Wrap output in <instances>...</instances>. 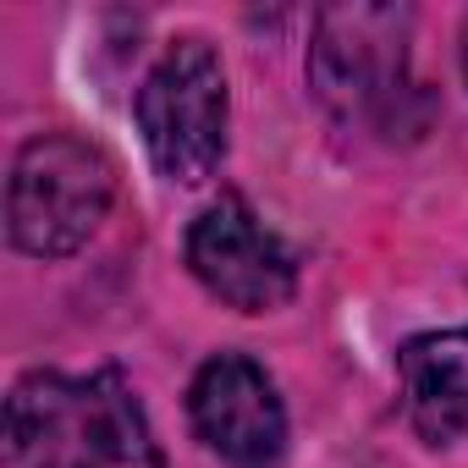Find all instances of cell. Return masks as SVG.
I'll return each mask as SVG.
<instances>
[{"mask_svg": "<svg viewBox=\"0 0 468 468\" xmlns=\"http://www.w3.org/2000/svg\"><path fill=\"white\" fill-rule=\"evenodd\" d=\"M12 468H160V446L116 369H34L6 397Z\"/></svg>", "mask_w": 468, "mask_h": 468, "instance_id": "1", "label": "cell"}, {"mask_svg": "<svg viewBox=\"0 0 468 468\" xmlns=\"http://www.w3.org/2000/svg\"><path fill=\"white\" fill-rule=\"evenodd\" d=\"M111 198H116V165L105 160V149L72 133L28 138L12 160V187H6L12 243L34 260H67L100 231Z\"/></svg>", "mask_w": 468, "mask_h": 468, "instance_id": "2", "label": "cell"}, {"mask_svg": "<svg viewBox=\"0 0 468 468\" xmlns=\"http://www.w3.org/2000/svg\"><path fill=\"white\" fill-rule=\"evenodd\" d=\"M408 6H325L309 45V83L342 122L391 127L408 100Z\"/></svg>", "mask_w": 468, "mask_h": 468, "instance_id": "3", "label": "cell"}, {"mask_svg": "<svg viewBox=\"0 0 468 468\" xmlns=\"http://www.w3.org/2000/svg\"><path fill=\"white\" fill-rule=\"evenodd\" d=\"M138 133L160 176L193 187L226 154V72L204 39H176L138 89Z\"/></svg>", "mask_w": 468, "mask_h": 468, "instance_id": "4", "label": "cell"}, {"mask_svg": "<svg viewBox=\"0 0 468 468\" xmlns=\"http://www.w3.org/2000/svg\"><path fill=\"white\" fill-rule=\"evenodd\" d=\"M193 276L231 309L271 314L298 287V260L276 231L249 209L243 193H220L187 231Z\"/></svg>", "mask_w": 468, "mask_h": 468, "instance_id": "5", "label": "cell"}, {"mask_svg": "<svg viewBox=\"0 0 468 468\" xmlns=\"http://www.w3.org/2000/svg\"><path fill=\"white\" fill-rule=\"evenodd\" d=\"M198 441L231 468H271L287 446V408L271 375L243 353H215L187 391Z\"/></svg>", "mask_w": 468, "mask_h": 468, "instance_id": "6", "label": "cell"}, {"mask_svg": "<svg viewBox=\"0 0 468 468\" xmlns=\"http://www.w3.org/2000/svg\"><path fill=\"white\" fill-rule=\"evenodd\" d=\"M408 386V419L424 441L446 446L468 430V325L408 336L397 353Z\"/></svg>", "mask_w": 468, "mask_h": 468, "instance_id": "7", "label": "cell"}, {"mask_svg": "<svg viewBox=\"0 0 468 468\" xmlns=\"http://www.w3.org/2000/svg\"><path fill=\"white\" fill-rule=\"evenodd\" d=\"M463 72H468V34H463Z\"/></svg>", "mask_w": 468, "mask_h": 468, "instance_id": "8", "label": "cell"}]
</instances>
